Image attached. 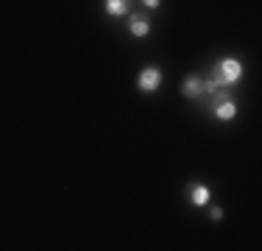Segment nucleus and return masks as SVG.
<instances>
[{
    "label": "nucleus",
    "instance_id": "423d86ee",
    "mask_svg": "<svg viewBox=\"0 0 262 251\" xmlns=\"http://www.w3.org/2000/svg\"><path fill=\"white\" fill-rule=\"evenodd\" d=\"M128 6H131V0H106L103 9L112 17H123V14H128Z\"/></svg>",
    "mask_w": 262,
    "mask_h": 251
},
{
    "label": "nucleus",
    "instance_id": "39448f33",
    "mask_svg": "<svg viewBox=\"0 0 262 251\" xmlns=\"http://www.w3.org/2000/svg\"><path fill=\"white\" fill-rule=\"evenodd\" d=\"M234 115H237V106H234L232 98H229V100H221V103H215V117H217V120H232Z\"/></svg>",
    "mask_w": 262,
    "mask_h": 251
},
{
    "label": "nucleus",
    "instance_id": "20e7f679",
    "mask_svg": "<svg viewBox=\"0 0 262 251\" xmlns=\"http://www.w3.org/2000/svg\"><path fill=\"white\" fill-rule=\"evenodd\" d=\"M128 31H131L134 36H145L148 31H151V23H148L145 14H134V17L128 20Z\"/></svg>",
    "mask_w": 262,
    "mask_h": 251
},
{
    "label": "nucleus",
    "instance_id": "f03ea898",
    "mask_svg": "<svg viewBox=\"0 0 262 251\" xmlns=\"http://www.w3.org/2000/svg\"><path fill=\"white\" fill-rule=\"evenodd\" d=\"M162 84V70L159 67H142L140 78H137V87H140L142 92H157Z\"/></svg>",
    "mask_w": 262,
    "mask_h": 251
},
{
    "label": "nucleus",
    "instance_id": "1a4fd4ad",
    "mask_svg": "<svg viewBox=\"0 0 262 251\" xmlns=\"http://www.w3.org/2000/svg\"><path fill=\"white\" fill-rule=\"evenodd\" d=\"M221 218H223V210H221V206H215V210H212V221H221Z\"/></svg>",
    "mask_w": 262,
    "mask_h": 251
},
{
    "label": "nucleus",
    "instance_id": "6e6552de",
    "mask_svg": "<svg viewBox=\"0 0 262 251\" xmlns=\"http://www.w3.org/2000/svg\"><path fill=\"white\" fill-rule=\"evenodd\" d=\"M142 3H145V9H159L162 0H142Z\"/></svg>",
    "mask_w": 262,
    "mask_h": 251
},
{
    "label": "nucleus",
    "instance_id": "f257e3e1",
    "mask_svg": "<svg viewBox=\"0 0 262 251\" xmlns=\"http://www.w3.org/2000/svg\"><path fill=\"white\" fill-rule=\"evenodd\" d=\"M243 78V65L237 59H221L215 65V70H212V84L215 87H232V84H237V81Z\"/></svg>",
    "mask_w": 262,
    "mask_h": 251
},
{
    "label": "nucleus",
    "instance_id": "0eeeda50",
    "mask_svg": "<svg viewBox=\"0 0 262 251\" xmlns=\"http://www.w3.org/2000/svg\"><path fill=\"white\" fill-rule=\"evenodd\" d=\"M190 201H192L195 206H207V204H209V187L192 184V187H190Z\"/></svg>",
    "mask_w": 262,
    "mask_h": 251
},
{
    "label": "nucleus",
    "instance_id": "7ed1b4c3",
    "mask_svg": "<svg viewBox=\"0 0 262 251\" xmlns=\"http://www.w3.org/2000/svg\"><path fill=\"white\" fill-rule=\"evenodd\" d=\"M201 92H204V81H201V75H187L184 84H182V95H184V98H198Z\"/></svg>",
    "mask_w": 262,
    "mask_h": 251
}]
</instances>
